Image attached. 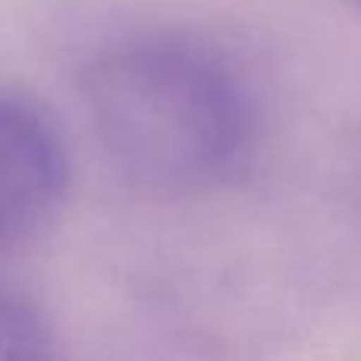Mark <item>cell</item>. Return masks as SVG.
Returning <instances> with one entry per match:
<instances>
[{"mask_svg":"<svg viewBox=\"0 0 361 361\" xmlns=\"http://www.w3.org/2000/svg\"><path fill=\"white\" fill-rule=\"evenodd\" d=\"M82 99L105 156L146 190H212L254 146L244 80L193 38L140 35L111 44L86 67Z\"/></svg>","mask_w":361,"mask_h":361,"instance_id":"1","label":"cell"},{"mask_svg":"<svg viewBox=\"0 0 361 361\" xmlns=\"http://www.w3.org/2000/svg\"><path fill=\"white\" fill-rule=\"evenodd\" d=\"M67 152L38 108L0 92V244L48 225L67 197Z\"/></svg>","mask_w":361,"mask_h":361,"instance_id":"2","label":"cell"},{"mask_svg":"<svg viewBox=\"0 0 361 361\" xmlns=\"http://www.w3.org/2000/svg\"><path fill=\"white\" fill-rule=\"evenodd\" d=\"M0 361H61L42 317L0 286Z\"/></svg>","mask_w":361,"mask_h":361,"instance_id":"3","label":"cell"}]
</instances>
